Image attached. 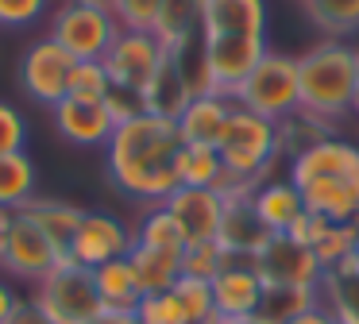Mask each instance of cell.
Listing matches in <instances>:
<instances>
[{
    "label": "cell",
    "mask_w": 359,
    "mask_h": 324,
    "mask_svg": "<svg viewBox=\"0 0 359 324\" xmlns=\"http://www.w3.org/2000/svg\"><path fill=\"white\" fill-rule=\"evenodd\" d=\"M178 151L182 135L178 123L163 116L140 112L116 123L112 139L104 143V166L120 193L147 205H163L178 189Z\"/></svg>",
    "instance_id": "cell-1"
},
{
    "label": "cell",
    "mask_w": 359,
    "mask_h": 324,
    "mask_svg": "<svg viewBox=\"0 0 359 324\" xmlns=\"http://www.w3.org/2000/svg\"><path fill=\"white\" fill-rule=\"evenodd\" d=\"M201 35L212 89L232 97L266 46V0H201Z\"/></svg>",
    "instance_id": "cell-2"
},
{
    "label": "cell",
    "mask_w": 359,
    "mask_h": 324,
    "mask_svg": "<svg viewBox=\"0 0 359 324\" xmlns=\"http://www.w3.org/2000/svg\"><path fill=\"white\" fill-rule=\"evenodd\" d=\"M302 81V112L328 131V123L344 120L359 108V46L344 39H325L297 58Z\"/></svg>",
    "instance_id": "cell-3"
},
{
    "label": "cell",
    "mask_w": 359,
    "mask_h": 324,
    "mask_svg": "<svg viewBox=\"0 0 359 324\" xmlns=\"http://www.w3.org/2000/svg\"><path fill=\"white\" fill-rule=\"evenodd\" d=\"M217 151H220V162H224V170L232 177H240V182H248V185H259L282 154L278 123L236 104L232 116H228L224 135H220V143H217Z\"/></svg>",
    "instance_id": "cell-4"
},
{
    "label": "cell",
    "mask_w": 359,
    "mask_h": 324,
    "mask_svg": "<svg viewBox=\"0 0 359 324\" xmlns=\"http://www.w3.org/2000/svg\"><path fill=\"white\" fill-rule=\"evenodd\" d=\"M232 100L248 112H259L266 120L282 123L294 112H302V81H297V58L278 50H266L259 66L236 85Z\"/></svg>",
    "instance_id": "cell-5"
},
{
    "label": "cell",
    "mask_w": 359,
    "mask_h": 324,
    "mask_svg": "<svg viewBox=\"0 0 359 324\" xmlns=\"http://www.w3.org/2000/svg\"><path fill=\"white\" fill-rule=\"evenodd\" d=\"M35 305L50 324H89L97 313H104L97 293L93 270L62 259L35 290Z\"/></svg>",
    "instance_id": "cell-6"
},
{
    "label": "cell",
    "mask_w": 359,
    "mask_h": 324,
    "mask_svg": "<svg viewBox=\"0 0 359 324\" xmlns=\"http://www.w3.org/2000/svg\"><path fill=\"white\" fill-rule=\"evenodd\" d=\"M120 31L124 27H120L112 8L74 4V0H66L50 20V39L58 46H66L78 62H104V54L112 50Z\"/></svg>",
    "instance_id": "cell-7"
},
{
    "label": "cell",
    "mask_w": 359,
    "mask_h": 324,
    "mask_svg": "<svg viewBox=\"0 0 359 324\" xmlns=\"http://www.w3.org/2000/svg\"><path fill=\"white\" fill-rule=\"evenodd\" d=\"M62 259H70V255L58 251V247L50 243V236L32 220V216L8 212L4 236H0V270H4V274L39 285Z\"/></svg>",
    "instance_id": "cell-8"
},
{
    "label": "cell",
    "mask_w": 359,
    "mask_h": 324,
    "mask_svg": "<svg viewBox=\"0 0 359 324\" xmlns=\"http://www.w3.org/2000/svg\"><path fill=\"white\" fill-rule=\"evenodd\" d=\"M74 66H78V58L47 35V39H39V43L27 46L24 58H20V89H24L35 104L58 108L66 97H70Z\"/></svg>",
    "instance_id": "cell-9"
},
{
    "label": "cell",
    "mask_w": 359,
    "mask_h": 324,
    "mask_svg": "<svg viewBox=\"0 0 359 324\" xmlns=\"http://www.w3.org/2000/svg\"><path fill=\"white\" fill-rule=\"evenodd\" d=\"M166 46L155 31H120L112 50L104 54V69L112 77V89H124V93H135L143 97L151 81H155L158 66L166 62Z\"/></svg>",
    "instance_id": "cell-10"
},
{
    "label": "cell",
    "mask_w": 359,
    "mask_h": 324,
    "mask_svg": "<svg viewBox=\"0 0 359 324\" xmlns=\"http://www.w3.org/2000/svg\"><path fill=\"white\" fill-rule=\"evenodd\" d=\"M255 274L263 278V285H305V290H320L325 282V266H320L317 251L297 239H290L286 231L266 239V247L255 255Z\"/></svg>",
    "instance_id": "cell-11"
},
{
    "label": "cell",
    "mask_w": 359,
    "mask_h": 324,
    "mask_svg": "<svg viewBox=\"0 0 359 324\" xmlns=\"http://www.w3.org/2000/svg\"><path fill=\"white\" fill-rule=\"evenodd\" d=\"M135 247V231L112 212H89L81 216V228L70 243V262L86 270H97L112 259H128Z\"/></svg>",
    "instance_id": "cell-12"
},
{
    "label": "cell",
    "mask_w": 359,
    "mask_h": 324,
    "mask_svg": "<svg viewBox=\"0 0 359 324\" xmlns=\"http://www.w3.org/2000/svg\"><path fill=\"white\" fill-rule=\"evenodd\" d=\"M163 208L178 220L186 247L194 243H217L220 224H224L228 197L217 189H197V185H178L170 197L163 201Z\"/></svg>",
    "instance_id": "cell-13"
},
{
    "label": "cell",
    "mask_w": 359,
    "mask_h": 324,
    "mask_svg": "<svg viewBox=\"0 0 359 324\" xmlns=\"http://www.w3.org/2000/svg\"><path fill=\"white\" fill-rule=\"evenodd\" d=\"M212 305L217 316H251L263 305V278L255 274V259H240V255H228L224 270L212 278Z\"/></svg>",
    "instance_id": "cell-14"
},
{
    "label": "cell",
    "mask_w": 359,
    "mask_h": 324,
    "mask_svg": "<svg viewBox=\"0 0 359 324\" xmlns=\"http://www.w3.org/2000/svg\"><path fill=\"white\" fill-rule=\"evenodd\" d=\"M305 212L325 216L328 224H359V174H325L297 185Z\"/></svg>",
    "instance_id": "cell-15"
},
{
    "label": "cell",
    "mask_w": 359,
    "mask_h": 324,
    "mask_svg": "<svg viewBox=\"0 0 359 324\" xmlns=\"http://www.w3.org/2000/svg\"><path fill=\"white\" fill-rule=\"evenodd\" d=\"M232 108H236V100L224 97V93H197V97L182 108L178 120H174L182 143L186 147H217L220 135H224V128H228Z\"/></svg>",
    "instance_id": "cell-16"
},
{
    "label": "cell",
    "mask_w": 359,
    "mask_h": 324,
    "mask_svg": "<svg viewBox=\"0 0 359 324\" xmlns=\"http://www.w3.org/2000/svg\"><path fill=\"white\" fill-rule=\"evenodd\" d=\"M55 112V128L66 143L74 147H104L116 131V120H112L109 104H89V100H70L66 97Z\"/></svg>",
    "instance_id": "cell-17"
},
{
    "label": "cell",
    "mask_w": 359,
    "mask_h": 324,
    "mask_svg": "<svg viewBox=\"0 0 359 324\" xmlns=\"http://www.w3.org/2000/svg\"><path fill=\"white\" fill-rule=\"evenodd\" d=\"M271 231L263 228V220L251 208V197H228L224 208V224H220L217 243L224 247L228 255H240V259H255L259 251L266 247Z\"/></svg>",
    "instance_id": "cell-18"
},
{
    "label": "cell",
    "mask_w": 359,
    "mask_h": 324,
    "mask_svg": "<svg viewBox=\"0 0 359 324\" xmlns=\"http://www.w3.org/2000/svg\"><path fill=\"white\" fill-rule=\"evenodd\" d=\"M251 208L263 220V228L271 236H278V231H290V224L305 212V201L297 193V185L290 177H282V182H259L251 189Z\"/></svg>",
    "instance_id": "cell-19"
},
{
    "label": "cell",
    "mask_w": 359,
    "mask_h": 324,
    "mask_svg": "<svg viewBox=\"0 0 359 324\" xmlns=\"http://www.w3.org/2000/svg\"><path fill=\"white\" fill-rule=\"evenodd\" d=\"M93 282H97V293H101V305L109 313H132L135 316V309L143 301V290H140V278L132 270V259H112L104 266H97Z\"/></svg>",
    "instance_id": "cell-20"
},
{
    "label": "cell",
    "mask_w": 359,
    "mask_h": 324,
    "mask_svg": "<svg viewBox=\"0 0 359 324\" xmlns=\"http://www.w3.org/2000/svg\"><path fill=\"white\" fill-rule=\"evenodd\" d=\"M189 100H194V93H189V85H186V77H182L178 62L166 54V62L158 66L155 81L143 89V112L163 116V120H178L182 108H186Z\"/></svg>",
    "instance_id": "cell-21"
},
{
    "label": "cell",
    "mask_w": 359,
    "mask_h": 324,
    "mask_svg": "<svg viewBox=\"0 0 359 324\" xmlns=\"http://www.w3.org/2000/svg\"><path fill=\"white\" fill-rule=\"evenodd\" d=\"M320 305H328V313L340 324H359V262H355V255L344 259L340 266L325 270Z\"/></svg>",
    "instance_id": "cell-22"
},
{
    "label": "cell",
    "mask_w": 359,
    "mask_h": 324,
    "mask_svg": "<svg viewBox=\"0 0 359 324\" xmlns=\"http://www.w3.org/2000/svg\"><path fill=\"white\" fill-rule=\"evenodd\" d=\"M132 270L140 278L143 297L147 293H166L174 290V282L182 278V251H158V247H132Z\"/></svg>",
    "instance_id": "cell-23"
},
{
    "label": "cell",
    "mask_w": 359,
    "mask_h": 324,
    "mask_svg": "<svg viewBox=\"0 0 359 324\" xmlns=\"http://www.w3.org/2000/svg\"><path fill=\"white\" fill-rule=\"evenodd\" d=\"M35 162L27 151L0 154V212H20L35 201Z\"/></svg>",
    "instance_id": "cell-24"
},
{
    "label": "cell",
    "mask_w": 359,
    "mask_h": 324,
    "mask_svg": "<svg viewBox=\"0 0 359 324\" xmlns=\"http://www.w3.org/2000/svg\"><path fill=\"white\" fill-rule=\"evenodd\" d=\"M20 212L32 216V220L50 236V243H55L62 255H70V243H74V236H78V228H81L86 208L66 205V201H32V205L20 208Z\"/></svg>",
    "instance_id": "cell-25"
},
{
    "label": "cell",
    "mask_w": 359,
    "mask_h": 324,
    "mask_svg": "<svg viewBox=\"0 0 359 324\" xmlns=\"http://www.w3.org/2000/svg\"><path fill=\"white\" fill-rule=\"evenodd\" d=\"M320 305V290H305V285H263V305L259 316L271 324H286L302 313H313Z\"/></svg>",
    "instance_id": "cell-26"
},
{
    "label": "cell",
    "mask_w": 359,
    "mask_h": 324,
    "mask_svg": "<svg viewBox=\"0 0 359 324\" xmlns=\"http://www.w3.org/2000/svg\"><path fill=\"white\" fill-rule=\"evenodd\" d=\"M224 177V162H220L217 147H186L178 151V182L197 185V189H217Z\"/></svg>",
    "instance_id": "cell-27"
},
{
    "label": "cell",
    "mask_w": 359,
    "mask_h": 324,
    "mask_svg": "<svg viewBox=\"0 0 359 324\" xmlns=\"http://www.w3.org/2000/svg\"><path fill=\"white\" fill-rule=\"evenodd\" d=\"M305 15L328 39H344L359 31V0H305Z\"/></svg>",
    "instance_id": "cell-28"
},
{
    "label": "cell",
    "mask_w": 359,
    "mask_h": 324,
    "mask_svg": "<svg viewBox=\"0 0 359 324\" xmlns=\"http://www.w3.org/2000/svg\"><path fill=\"white\" fill-rule=\"evenodd\" d=\"M197 27H201V0H163V12L155 20V35L163 39L166 50Z\"/></svg>",
    "instance_id": "cell-29"
},
{
    "label": "cell",
    "mask_w": 359,
    "mask_h": 324,
    "mask_svg": "<svg viewBox=\"0 0 359 324\" xmlns=\"http://www.w3.org/2000/svg\"><path fill=\"white\" fill-rule=\"evenodd\" d=\"M135 243L158 247V251H186V236L163 205H151V212H143L140 228H135Z\"/></svg>",
    "instance_id": "cell-30"
},
{
    "label": "cell",
    "mask_w": 359,
    "mask_h": 324,
    "mask_svg": "<svg viewBox=\"0 0 359 324\" xmlns=\"http://www.w3.org/2000/svg\"><path fill=\"white\" fill-rule=\"evenodd\" d=\"M174 293H178V301L186 305L189 324H217V320H220V316H217V305H212V282L182 274L178 282H174Z\"/></svg>",
    "instance_id": "cell-31"
},
{
    "label": "cell",
    "mask_w": 359,
    "mask_h": 324,
    "mask_svg": "<svg viewBox=\"0 0 359 324\" xmlns=\"http://www.w3.org/2000/svg\"><path fill=\"white\" fill-rule=\"evenodd\" d=\"M112 93V77L104 62H78L70 77V100H89V104H104Z\"/></svg>",
    "instance_id": "cell-32"
},
{
    "label": "cell",
    "mask_w": 359,
    "mask_h": 324,
    "mask_svg": "<svg viewBox=\"0 0 359 324\" xmlns=\"http://www.w3.org/2000/svg\"><path fill=\"white\" fill-rule=\"evenodd\" d=\"M313 251H317V259L325 270L340 266V262L351 259V251H355V224H328L325 236L313 243Z\"/></svg>",
    "instance_id": "cell-33"
},
{
    "label": "cell",
    "mask_w": 359,
    "mask_h": 324,
    "mask_svg": "<svg viewBox=\"0 0 359 324\" xmlns=\"http://www.w3.org/2000/svg\"><path fill=\"white\" fill-rule=\"evenodd\" d=\"M135 320L143 324H189L186 305L178 301V293L166 290V293H147L135 309Z\"/></svg>",
    "instance_id": "cell-34"
},
{
    "label": "cell",
    "mask_w": 359,
    "mask_h": 324,
    "mask_svg": "<svg viewBox=\"0 0 359 324\" xmlns=\"http://www.w3.org/2000/svg\"><path fill=\"white\" fill-rule=\"evenodd\" d=\"M224 262H228V251L220 243H194V247L182 251V274L212 282V278L224 270Z\"/></svg>",
    "instance_id": "cell-35"
},
{
    "label": "cell",
    "mask_w": 359,
    "mask_h": 324,
    "mask_svg": "<svg viewBox=\"0 0 359 324\" xmlns=\"http://www.w3.org/2000/svg\"><path fill=\"white\" fill-rule=\"evenodd\" d=\"M112 12H116L120 27H128V31H155L163 0H116Z\"/></svg>",
    "instance_id": "cell-36"
},
{
    "label": "cell",
    "mask_w": 359,
    "mask_h": 324,
    "mask_svg": "<svg viewBox=\"0 0 359 324\" xmlns=\"http://www.w3.org/2000/svg\"><path fill=\"white\" fill-rule=\"evenodd\" d=\"M50 0H0V27L4 31H20L32 27L47 15Z\"/></svg>",
    "instance_id": "cell-37"
},
{
    "label": "cell",
    "mask_w": 359,
    "mask_h": 324,
    "mask_svg": "<svg viewBox=\"0 0 359 324\" xmlns=\"http://www.w3.org/2000/svg\"><path fill=\"white\" fill-rule=\"evenodd\" d=\"M24 147H27V120L8 100H0V154H16Z\"/></svg>",
    "instance_id": "cell-38"
},
{
    "label": "cell",
    "mask_w": 359,
    "mask_h": 324,
    "mask_svg": "<svg viewBox=\"0 0 359 324\" xmlns=\"http://www.w3.org/2000/svg\"><path fill=\"white\" fill-rule=\"evenodd\" d=\"M325 228H328V220H325V216L302 212L294 224H290V231H286V236H290V239H297V243H305V247H313L320 236H325Z\"/></svg>",
    "instance_id": "cell-39"
},
{
    "label": "cell",
    "mask_w": 359,
    "mask_h": 324,
    "mask_svg": "<svg viewBox=\"0 0 359 324\" xmlns=\"http://www.w3.org/2000/svg\"><path fill=\"white\" fill-rule=\"evenodd\" d=\"M20 305H24V301L16 297V290H12L4 278H0V324H12V320H16Z\"/></svg>",
    "instance_id": "cell-40"
},
{
    "label": "cell",
    "mask_w": 359,
    "mask_h": 324,
    "mask_svg": "<svg viewBox=\"0 0 359 324\" xmlns=\"http://www.w3.org/2000/svg\"><path fill=\"white\" fill-rule=\"evenodd\" d=\"M286 324H340L328 309H313V313H302V316H294V320H286Z\"/></svg>",
    "instance_id": "cell-41"
},
{
    "label": "cell",
    "mask_w": 359,
    "mask_h": 324,
    "mask_svg": "<svg viewBox=\"0 0 359 324\" xmlns=\"http://www.w3.org/2000/svg\"><path fill=\"white\" fill-rule=\"evenodd\" d=\"M12 324H50V320L39 313V305L32 301V305H20V313H16V320H12Z\"/></svg>",
    "instance_id": "cell-42"
},
{
    "label": "cell",
    "mask_w": 359,
    "mask_h": 324,
    "mask_svg": "<svg viewBox=\"0 0 359 324\" xmlns=\"http://www.w3.org/2000/svg\"><path fill=\"white\" fill-rule=\"evenodd\" d=\"M89 324H135V316L132 313H109V309H104V313H97Z\"/></svg>",
    "instance_id": "cell-43"
},
{
    "label": "cell",
    "mask_w": 359,
    "mask_h": 324,
    "mask_svg": "<svg viewBox=\"0 0 359 324\" xmlns=\"http://www.w3.org/2000/svg\"><path fill=\"white\" fill-rule=\"evenodd\" d=\"M217 324H271V320H263L259 313H251V316H228V320H217Z\"/></svg>",
    "instance_id": "cell-44"
},
{
    "label": "cell",
    "mask_w": 359,
    "mask_h": 324,
    "mask_svg": "<svg viewBox=\"0 0 359 324\" xmlns=\"http://www.w3.org/2000/svg\"><path fill=\"white\" fill-rule=\"evenodd\" d=\"M74 4H97V8H112L116 0H74Z\"/></svg>",
    "instance_id": "cell-45"
},
{
    "label": "cell",
    "mask_w": 359,
    "mask_h": 324,
    "mask_svg": "<svg viewBox=\"0 0 359 324\" xmlns=\"http://www.w3.org/2000/svg\"><path fill=\"white\" fill-rule=\"evenodd\" d=\"M351 255H355V262H359V224H355V251Z\"/></svg>",
    "instance_id": "cell-46"
},
{
    "label": "cell",
    "mask_w": 359,
    "mask_h": 324,
    "mask_svg": "<svg viewBox=\"0 0 359 324\" xmlns=\"http://www.w3.org/2000/svg\"><path fill=\"white\" fill-rule=\"evenodd\" d=\"M4 224H8V212H0V236H4Z\"/></svg>",
    "instance_id": "cell-47"
},
{
    "label": "cell",
    "mask_w": 359,
    "mask_h": 324,
    "mask_svg": "<svg viewBox=\"0 0 359 324\" xmlns=\"http://www.w3.org/2000/svg\"><path fill=\"white\" fill-rule=\"evenodd\" d=\"M135 324H143V320H135Z\"/></svg>",
    "instance_id": "cell-48"
},
{
    "label": "cell",
    "mask_w": 359,
    "mask_h": 324,
    "mask_svg": "<svg viewBox=\"0 0 359 324\" xmlns=\"http://www.w3.org/2000/svg\"><path fill=\"white\" fill-rule=\"evenodd\" d=\"M355 116H359V108H355Z\"/></svg>",
    "instance_id": "cell-49"
},
{
    "label": "cell",
    "mask_w": 359,
    "mask_h": 324,
    "mask_svg": "<svg viewBox=\"0 0 359 324\" xmlns=\"http://www.w3.org/2000/svg\"><path fill=\"white\" fill-rule=\"evenodd\" d=\"M302 4H305V0H302Z\"/></svg>",
    "instance_id": "cell-50"
}]
</instances>
